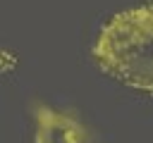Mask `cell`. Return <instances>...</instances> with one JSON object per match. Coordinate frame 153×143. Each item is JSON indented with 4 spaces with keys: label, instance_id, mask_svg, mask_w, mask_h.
Masks as SVG:
<instances>
[{
    "label": "cell",
    "instance_id": "obj_1",
    "mask_svg": "<svg viewBox=\"0 0 153 143\" xmlns=\"http://www.w3.org/2000/svg\"><path fill=\"white\" fill-rule=\"evenodd\" d=\"M91 55L112 79L153 93V0L112 14L100 26Z\"/></svg>",
    "mask_w": 153,
    "mask_h": 143
},
{
    "label": "cell",
    "instance_id": "obj_2",
    "mask_svg": "<svg viewBox=\"0 0 153 143\" xmlns=\"http://www.w3.org/2000/svg\"><path fill=\"white\" fill-rule=\"evenodd\" d=\"M33 114V143H86V126L72 110H57L45 102L31 105Z\"/></svg>",
    "mask_w": 153,
    "mask_h": 143
}]
</instances>
